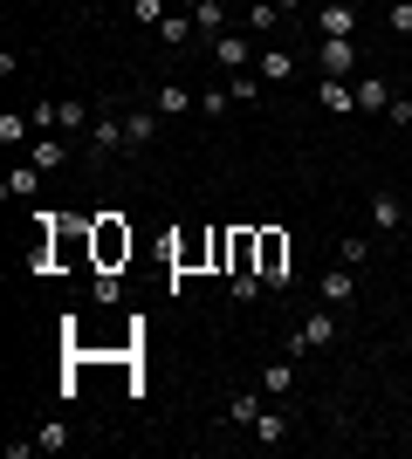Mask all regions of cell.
<instances>
[{
    "mask_svg": "<svg viewBox=\"0 0 412 459\" xmlns=\"http://www.w3.org/2000/svg\"><path fill=\"white\" fill-rule=\"evenodd\" d=\"M35 446H41V453H62V446H69V425H41Z\"/></svg>",
    "mask_w": 412,
    "mask_h": 459,
    "instance_id": "30",
    "label": "cell"
},
{
    "mask_svg": "<svg viewBox=\"0 0 412 459\" xmlns=\"http://www.w3.org/2000/svg\"><path fill=\"white\" fill-rule=\"evenodd\" d=\"M289 357H282V364H268V370H261V391H268V398H289Z\"/></svg>",
    "mask_w": 412,
    "mask_h": 459,
    "instance_id": "25",
    "label": "cell"
},
{
    "mask_svg": "<svg viewBox=\"0 0 412 459\" xmlns=\"http://www.w3.org/2000/svg\"><path fill=\"white\" fill-rule=\"evenodd\" d=\"M62 152H69V137H62V131L35 137V165H41V172H56V165H62Z\"/></svg>",
    "mask_w": 412,
    "mask_h": 459,
    "instance_id": "21",
    "label": "cell"
},
{
    "mask_svg": "<svg viewBox=\"0 0 412 459\" xmlns=\"http://www.w3.org/2000/svg\"><path fill=\"white\" fill-rule=\"evenodd\" d=\"M90 124H97V117H90V103H56V131H62V137H90Z\"/></svg>",
    "mask_w": 412,
    "mask_h": 459,
    "instance_id": "15",
    "label": "cell"
},
{
    "mask_svg": "<svg viewBox=\"0 0 412 459\" xmlns=\"http://www.w3.org/2000/svg\"><path fill=\"white\" fill-rule=\"evenodd\" d=\"M255 35H241V28H227V35H214V62L220 69H255Z\"/></svg>",
    "mask_w": 412,
    "mask_h": 459,
    "instance_id": "4",
    "label": "cell"
},
{
    "mask_svg": "<svg viewBox=\"0 0 412 459\" xmlns=\"http://www.w3.org/2000/svg\"><path fill=\"white\" fill-rule=\"evenodd\" d=\"M131 247H137V233L124 227L118 212H97V220H90V261H97V274H118L124 261H131Z\"/></svg>",
    "mask_w": 412,
    "mask_h": 459,
    "instance_id": "1",
    "label": "cell"
},
{
    "mask_svg": "<svg viewBox=\"0 0 412 459\" xmlns=\"http://www.w3.org/2000/svg\"><path fill=\"white\" fill-rule=\"evenodd\" d=\"M261 398H268V391H261V384H255V391H241V398L227 404V425H234V432H248V425L261 419Z\"/></svg>",
    "mask_w": 412,
    "mask_h": 459,
    "instance_id": "16",
    "label": "cell"
},
{
    "mask_svg": "<svg viewBox=\"0 0 412 459\" xmlns=\"http://www.w3.org/2000/svg\"><path fill=\"white\" fill-rule=\"evenodd\" d=\"M295 7H302V0H282V14H295Z\"/></svg>",
    "mask_w": 412,
    "mask_h": 459,
    "instance_id": "34",
    "label": "cell"
},
{
    "mask_svg": "<svg viewBox=\"0 0 412 459\" xmlns=\"http://www.w3.org/2000/svg\"><path fill=\"white\" fill-rule=\"evenodd\" d=\"M248 432H255V446H282V411H261Z\"/></svg>",
    "mask_w": 412,
    "mask_h": 459,
    "instance_id": "26",
    "label": "cell"
},
{
    "mask_svg": "<svg viewBox=\"0 0 412 459\" xmlns=\"http://www.w3.org/2000/svg\"><path fill=\"white\" fill-rule=\"evenodd\" d=\"M35 186H41V165H35V158L7 172V199H35Z\"/></svg>",
    "mask_w": 412,
    "mask_h": 459,
    "instance_id": "19",
    "label": "cell"
},
{
    "mask_svg": "<svg viewBox=\"0 0 412 459\" xmlns=\"http://www.w3.org/2000/svg\"><path fill=\"white\" fill-rule=\"evenodd\" d=\"M255 274L268 288H289V233L282 227H255Z\"/></svg>",
    "mask_w": 412,
    "mask_h": 459,
    "instance_id": "2",
    "label": "cell"
},
{
    "mask_svg": "<svg viewBox=\"0 0 412 459\" xmlns=\"http://www.w3.org/2000/svg\"><path fill=\"white\" fill-rule=\"evenodd\" d=\"M186 14H193L206 35H227V14H220V0H186Z\"/></svg>",
    "mask_w": 412,
    "mask_h": 459,
    "instance_id": "20",
    "label": "cell"
},
{
    "mask_svg": "<svg viewBox=\"0 0 412 459\" xmlns=\"http://www.w3.org/2000/svg\"><path fill=\"white\" fill-rule=\"evenodd\" d=\"M193 28H199L193 14H165V21H158V35L172 41V48H186V41H193Z\"/></svg>",
    "mask_w": 412,
    "mask_h": 459,
    "instance_id": "22",
    "label": "cell"
},
{
    "mask_svg": "<svg viewBox=\"0 0 412 459\" xmlns=\"http://www.w3.org/2000/svg\"><path fill=\"white\" fill-rule=\"evenodd\" d=\"M385 21H392V35H412V0H392V7H385Z\"/></svg>",
    "mask_w": 412,
    "mask_h": 459,
    "instance_id": "31",
    "label": "cell"
},
{
    "mask_svg": "<svg viewBox=\"0 0 412 459\" xmlns=\"http://www.w3.org/2000/svg\"><path fill=\"white\" fill-rule=\"evenodd\" d=\"M357 110H392V90H385V76H357Z\"/></svg>",
    "mask_w": 412,
    "mask_h": 459,
    "instance_id": "18",
    "label": "cell"
},
{
    "mask_svg": "<svg viewBox=\"0 0 412 459\" xmlns=\"http://www.w3.org/2000/svg\"><path fill=\"white\" fill-rule=\"evenodd\" d=\"M199 261H214V233H172V268L193 274Z\"/></svg>",
    "mask_w": 412,
    "mask_h": 459,
    "instance_id": "6",
    "label": "cell"
},
{
    "mask_svg": "<svg viewBox=\"0 0 412 459\" xmlns=\"http://www.w3.org/2000/svg\"><path fill=\"white\" fill-rule=\"evenodd\" d=\"M406 206H412V199H406Z\"/></svg>",
    "mask_w": 412,
    "mask_h": 459,
    "instance_id": "35",
    "label": "cell"
},
{
    "mask_svg": "<svg viewBox=\"0 0 412 459\" xmlns=\"http://www.w3.org/2000/svg\"><path fill=\"white\" fill-rule=\"evenodd\" d=\"M227 110H234V96H227V90H199V117H227Z\"/></svg>",
    "mask_w": 412,
    "mask_h": 459,
    "instance_id": "28",
    "label": "cell"
},
{
    "mask_svg": "<svg viewBox=\"0 0 412 459\" xmlns=\"http://www.w3.org/2000/svg\"><path fill=\"white\" fill-rule=\"evenodd\" d=\"M323 35H357V0H330V7H316V41Z\"/></svg>",
    "mask_w": 412,
    "mask_h": 459,
    "instance_id": "7",
    "label": "cell"
},
{
    "mask_svg": "<svg viewBox=\"0 0 412 459\" xmlns=\"http://www.w3.org/2000/svg\"><path fill=\"white\" fill-rule=\"evenodd\" d=\"M357 56H364L357 35H323V41H316V69H323V76H351Z\"/></svg>",
    "mask_w": 412,
    "mask_h": 459,
    "instance_id": "3",
    "label": "cell"
},
{
    "mask_svg": "<svg viewBox=\"0 0 412 459\" xmlns=\"http://www.w3.org/2000/svg\"><path fill=\"white\" fill-rule=\"evenodd\" d=\"M28 137H35V117H21V110H7V117H0V144H7V152H21Z\"/></svg>",
    "mask_w": 412,
    "mask_h": 459,
    "instance_id": "17",
    "label": "cell"
},
{
    "mask_svg": "<svg viewBox=\"0 0 412 459\" xmlns=\"http://www.w3.org/2000/svg\"><path fill=\"white\" fill-rule=\"evenodd\" d=\"M364 220H372V233H399V227H412V206H399V192H372Z\"/></svg>",
    "mask_w": 412,
    "mask_h": 459,
    "instance_id": "5",
    "label": "cell"
},
{
    "mask_svg": "<svg viewBox=\"0 0 412 459\" xmlns=\"http://www.w3.org/2000/svg\"><path fill=\"white\" fill-rule=\"evenodd\" d=\"M275 21H282V0H255L248 7V35H268Z\"/></svg>",
    "mask_w": 412,
    "mask_h": 459,
    "instance_id": "23",
    "label": "cell"
},
{
    "mask_svg": "<svg viewBox=\"0 0 412 459\" xmlns=\"http://www.w3.org/2000/svg\"><path fill=\"white\" fill-rule=\"evenodd\" d=\"M152 110L158 117H179V110H199V96L186 90V82H158V90H152Z\"/></svg>",
    "mask_w": 412,
    "mask_h": 459,
    "instance_id": "10",
    "label": "cell"
},
{
    "mask_svg": "<svg viewBox=\"0 0 412 459\" xmlns=\"http://www.w3.org/2000/svg\"><path fill=\"white\" fill-rule=\"evenodd\" d=\"M118 144H124V117H118V110H103L97 124H90V158H110Z\"/></svg>",
    "mask_w": 412,
    "mask_h": 459,
    "instance_id": "9",
    "label": "cell"
},
{
    "mask_svg": "<svg viewBox=\"0 0 412 459\" xmlns=\"http://www.w3.org/2000/svg\"><path fill=\"white\" fill-rule=\"evenodd\" d=\"M255 76L261 82H289L295 76V56H289V48H261V56H255Z\"/></svg>",
    "mask_w": 412,
    "mask_h": 459,
    "instance_id": "14",
    "label": "cell"
},
{
    "mask_svg": "<svg viewBox=\"0 0 412 459\" xmlns=\"http://www.w3.org/2000/svg\"><path fill=\"white\" fill-rule=\"evenodd\" d=\"M316 103H323V110H337V117H351V110H357V82H351V76H323V82H316Z\"/></svg>",
    "mask_w": 412,
    "mask_h": 459,
    "instance_id": "8",
    "label": "cell"
},
{
    "mask_svg": "<svg viewBox=\"0 0 412 459\" xmlns=\"http://www.w3.org/2000/svg\"><path fill=\"white\" fill-rule=\"evenodd\" d=\"M385 117H392L399 131H406V124H412V103H406V96H392V110H385Z\"/></svg>",
    "mask_w": 412,
    "mask_h": 459,
    "instance_id": "33",
    "label": "cell"
},
{
    "mask_svg": "<svg viewBox=\"0 0 412 459\" xmlns=\"http://www.w3.org/2000/svg\"><path fill=\"white\" fill-rule=\"evenodd\" d=\"M357 302V274L337 261V274H323V308H351Z\"/></svg>",
    "mask_w": 412,
    "mask_h": 459,
    "instance_id": "11",
    "label": "cell"
},
{
    "mask_svg": "<svg viewBox=\"0 0 412 459\" xmlns=\"http://www.w3.org/2000/svg\"><path fill=\"white\" fill-rule=\"evenodd\" d=\"M364 261H372V233H351L344 240V268H364Z\"/></svg>",
    "mask_w": 412,
    "mask_h": 459,
    "instance_id": "27",
    "label": "cell"
},
{
    "mask_svg": "<svg viewBox=\"0 0 412 459\" xmlns=\"http://www.w3.org/2000/svg\"><path fill=\"white\" fill-rule=\"evenodd\" d=\"M261 90H268V82H261V76H248V69H234V103H255Z\"/></svg>",
    "mask_w": 412,
    "mask_h": 459,
    "instance_id": "29",
    "label": "cell"
},
{
    "mask_svg": "<svg viewBox=\"0 0 412 459\" xmlns=\"http://www.w3.org/2000/svg\"><path fill=\"white\" fill-rule=\"evenodd\" d=\"M131 14L145 21V28H158V21H165V0H131Z\"/></svg>",
    "mask_w": 412,
    "mask_h": 459,
    "instance_id": "32",
    "label": "cell"
},
{
    "mask_svg": "<svg viewBox=\"0 0 412 459\" xmlns=\"http://www.w3.org/2000/svg\"><path fill=\"white\" fill-rule=\"evenodd\" d=\"M295 329H302V343H310V350H330V343H337V316H330V308H316V316H302Z\"/></svg>",
    "mask_w": 412,
    "mask_h": 459,
    "instance_id": "12",
    "label": "cell"
},
{
    "mask_svg": "<svg viewBox=\"0 0 412 459\" xmlns=\"http://www.w3.org/2000/svg\"><path fill=\"white\" fill-rule=\"evenodd\" d=\"M152 137H158V110H124V144L131 152H145Z\"/></svg>",
    "mask_w": 412,
    "mask_h": 459,
    "instance_id": "13",
    "label": "cell"
},
{
    "mask_svg": "<svg viewBox=\"0 0 412 459\" xmlns=\"http://www.w3.org/2000/svg\"><path fill=\"white\" fill-rule=\"evenodd\" d=\"M234 268H255V227H234V261H227V274Z\"/></svg>",
    "mask_w": 412,
    "mask_h": 459,
    "instance_id": "24",
    "label": "cell"
}]
</instances>
